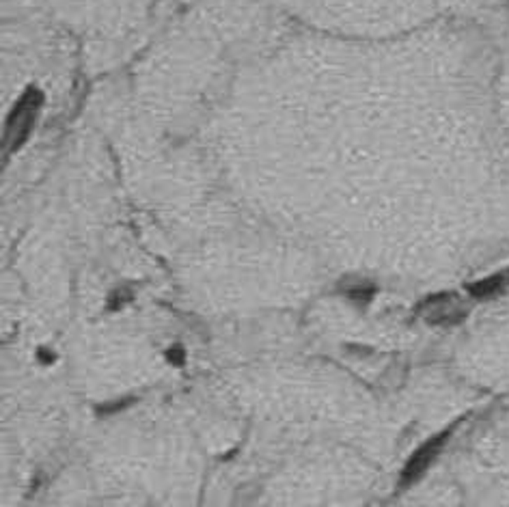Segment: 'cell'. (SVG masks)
<instances>
[{
	"instance_id": "obj_1",
	"label": "cell",
	"mask_w": 509,
	"mask_h": 507,
	"mask_svg": "<svg viewBox=\"0 0 509 507\" xmlns=\"http://www.w3.org/2000/svg\"><path fill=\"white\" fill-rule=\"evenodd\" d=\"M43 106V95L39 89L29 87L22 97L15 102V106L11 109L9 117H7V125H5V155L9 158L13 151H18L24 141L31 137V132L35 127V121L39 117V111Z\"/></svg>"
},
{
	"instance_id": "obj_2",
	"label": "cell",
	"mask_w": 509,
	"mask_h": 507,
	"mask_svg": "<svg viewBox=\"0 0 509 507\" xmlns=\"http://www.w3.org/2000/svg\"><path fill=\"white\" fill-rule=\"evenodd\" d=\"M417 313L425 319L427 324H434V326H453V324H460L462 319L468 315V305L466 300H462L458 293H449V291H442V293H434V296L425 298Z\"/></svg>"
},
{
	"instance_id": "obj_3",
	"label": "cell",
	"mask_w": 509,
	"mask_h": 507,
	"mask_svg": "<svg viewBox=\"0 0 509 507\" xmlns=\"http://www.w3.org/2000/svg\"><path fill=\"white\" fill-rule=\"evenodd\" d=\"M449 430L447 432H442V434H438V436H434V438H430L427 443H423L412 456H410V460L406 462V466H404V471H401V479H399V486L401 488H408V486H412L414 482H419V479L423 477V473L432 466V462L436 460V456L440 453V449H442V445L447 443V438H449Z\"/></svg>"
},
{
	"instance_id": "obj_4",
	"label": "cell",
	"mask_w": 509,
	"mask_h": 507,
	"mask_svg": "<svg viewBox=\"0 0 509 507\" xmlns=\"http://www.w3.org/2000/svg\"><path fill=\"white\" fill-rule=\"evenodd\" d=\"M507 287H509V268L470 283L468 285V296L475 298V300H488V298L496 296V293L505 291Z\"/></svg>"
},
{
	"instance_id": "obj_5",
	"label": "cell",
	"mask_w": 509,
	"mask_h": 507,
	"mask_svg": "<svg viewBox=\"0 0 509 507\" xmlns=\"http://www.w3.org/2000/svg\"><path fill=\"white\" fill-rule=\"evenodd\" d=\"M169 359H171L173 363H177V365H181V363H183V352H181L179 348H175V350L171 348V350H169Z\"/></svg>"
}]
</instances>
